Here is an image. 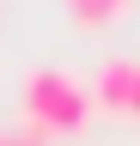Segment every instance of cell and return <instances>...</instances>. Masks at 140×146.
<instances>
[{"instance_id": "6da1fadb", "label": "cell", "mask_w": 140, "mask_h": 146, "mask_svg": "<svg viewBox=\"0 0 140 146\" xmlns=\"http://www.w3.org/2000/svg\"><path fill=\"white\" fill-rule=\"evenodd\" d=\"M92 116V85H79L67 67H37L25 79V122L31 134H73Z\"/></svg>"}, {"instance_id": "7a4b0ae2", "label": "cell", "mask_w": 140, "mask_h": 146, "mask_svg": "<svg viewBox=\"0 0 140 146\" xmlns=\"http://www.w3.org/2000/svg\"><path fill=\"white\" fill-rule=\"evenodd\" d=\"M92 104L116 110V116H140V61H104L92 79Z\"/></svg>"}, {"instance_id": "3957f363", "label": "cell", "mask_w": 140, "mask_h": 146, "mask_svg": "<svg viewBox=\"0 0 140 146\" xmlns=\"http://www.w3.org/2000/svg\"><path fill=\"white\" fill-rule=\"evenodd\" d=\"M134 0H67V18L73 25H85V31H98V25H110L116 12H128Z\"/></svg>"}, {"instance_id": "277c9868", "label": "cell", "mask_w": 140, "mask_h": 146, "mask_svg": "<svg viewBox=\"0 0 140 146\" xmlns=\"http://www.w3.org/2000/svg\"><path fill=\"white\" fill-rule=\"evenodd\" d=\"M43 134H31V128H25V134H19V128H6V134H0V146H37Z\"/></svg>"}]
</instances>
